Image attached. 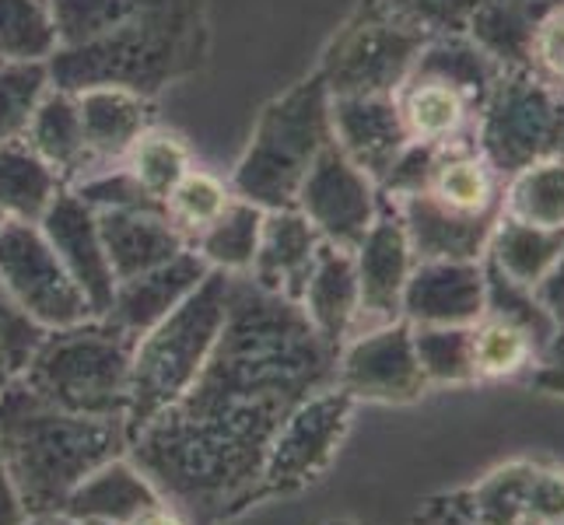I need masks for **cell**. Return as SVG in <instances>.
I'll use <instances>...</instances> for the list:
<instances>
[{
    "instance_id": "obj_1",
    "label": "cell",
    "mask_w": 564,
    "mask_h": 525,
    "mask_svg": "<svg viewBox=\"0 0 564 525\" xmlns=\"http://www.w3.org/2000/svg\"><path fill=\"white\" fill-rule=\"evenodd\" d=\"M337 354L299 302L270 295L249 274L228 277L225 326L204 372L130 435L127 452L189 525L239 518L281 420L337 385Z\"/></svg>"
},
{
    "instance_id": "obj_2",
    "label": "cell",
    "mask_w": 564,
    "mask_h": 525,
    "mask_svg": "<svg viewBox=\"0 0 564 525\" xmlns=\"http://www.w3.org/2000/svg\"><path fill=\"white\" fill-rule=\"evenodd\" d=\"M207 53V0H138L112 35L91 46L56 50L46 67L50 85L70 95L109 85L154 102L165 88L204 70Z\"/></svg>"
},
{
    "instance_id": "obj_3",
    "label": "cell",
    "mask_w": 564,
    "mask_h": 525,
    "mask_svg": "<svg viewBox=\"0 0 564 525\" xmlns=\"http://www.w3.org/2000/svg\"><path fill=\"white\" fill-rule=\"evenodd\" d=\"M127 449L130 435L123 420L61 411L22 379L0 393V456L25 515H64L77 483Z\"/></svg>"
},
{
    "instance_id": "obj_4",
    "label": "cell",
    "mask_w": 564,
    "mask_h": 525,
    "mask_svg": "<svg viewBox=\"0 0 564 525\" xmlns=\"http://www.w3.org/2000/svg\"><path fill=\"white\" fill-rule=\"evenodd\" d=\"M329 102L334 99H329L319 70L302 77L274 102H267L236 172H231V193L263 210L295 207L308 168L334 141Z\"/></svg>"
},
{
    "instance_id": "obj_5",
    "label": "cell",
    "mask_w": 564,
    "mask_h": 525,
    "mask_svg": "<svg viewBox=\"0 0 564 525\" xmlns=\"http://www.w3.org/2000/svg\"><path fill=\"white\" fill-rule=\"evenodd\" d=\"M228 308V274L210 270L204 284L133 343L127 389V435L165 414L197 382L210 358Z\"/></svg>"
},
{
    "instance_id": "obj_6",
    "label": "cell",
    "mask_w": 564,
    "mask_h": 525,
    "mask_svg": "<svg viewBox=\"0 0 564 525\" xmlns=\"http://www.w3.org/2000/svg\"><path fill=\"white\" fill-rule=\"evenodd\" d=\"M133 343L138 340L102 316L46 329L18 379L61 411L123 420Z\"/></svg>"
},
{
    "instance_id": "obj_7",
    "label": "cell",
    "mask_w": 564,
    "mask_h": 525,
    "mask_svg": "<svg viewBox=\"0 0 564 525\" xmlns=\"http://www.w3.org/2000/svg\"><path fill=\"white\" fill-rule=\"evenodd\" d=\"M427 32L406 25L403 18L382 11L372 0H361L344 29L329 39L319 61V77L329 99L344 95H397L414 70L427 43Z\"/></svg>"
},
{
    "instance_id": "obj_8",
    "label": "cell",
    "mask_w": 564,
    "mask_h": 525,
    "mask_svg": "<svg viewBox=\"0 0 564 525\" xmlns=\"http://www.w3.org/2000/svg\"><path fill=\"white\" fill-rule=\"evenodd\" d=\"M355 406L358 403L337 385L319 389V393L302 400L281 420L274 441H270L260 480L249 497V512L267 501L299 497L313 483H319L344 449Z\"/></svg>"
},
{
    "instance_id": "obj_9",
    "label": "cell",
    "mask_w": 564,
    "mask_h": 525,
    "mask_svg": "<svg viewBox=\"0 0 564 525\" xmlns=\"http://www.w3.org/2000/svg\"><path fill=\"white\" fill-rule=\"evenodd\" d=\"M477 147L501 179L564 154V99L527 70H501L477 120Z\"/></svg>"
},
{
    "instance_id": "obj_10",
    "label": "cell",
    "mask_w": 564,
    "mask_h": 525,
    "mask_svg": "<svg viewBox=\"0 0 564 525\" xmlns=\"http://www.w3.org/2000/svg\"><path fill=\"white\" fill-rule=\"evenodd\" d=\"M0 281L43 329L77 326L95 316L85 291L56 260L39 225H0Z\"/></svg>"
},
{
    "instance_id": "obj_11",
    "label": "cell",
    "mask_w": 564,
    "mask_h": 525,
    "mask_svg": "<svg viewBox=\"0 0 564 525\" xmlns=\"http://www.w3.org/2000/svg\"><path fill=\"white\" fill-rule=\"evenodd\" d=\"M337 389L355 403H417L432 385L417 364L411 322L397 319L347 340L337 354Z\"/></svg>"
},
{
    "instance_id": "obj_12",
    "label": "cell",
    "mask_w": 564,
    "mask_h": 525,
    "mask_svg": "<svg viewBox=\"0 0 564 525\" xmlns=\"http://www.w3.org/2000/svg\"><path fill=\"white\" fill-rule=\"evenodd\" d=\"M295 207L308 218L323 242L355 252L379 218V186L329 141L308 168Z\"/></svg>"
},
{
    "instance_id": "obj_13",
    "label": "cell",
    "mask_w": 564,
    "mask_h": 525,
    "mask_svg": "<svg viewBox=\"0 0 564 525\" xmlns=\"http://www.w3.org/2000/svg\"><path fill=\"white\" fill-rule=\"evenodd\" d=\"M459 494L484 525H557L564 518V470L547 462H501Z\"/></svg>"
},
{
    "instance_id": "obj_14",
    "label": "cell",
    "mask_w": 564,
    "mask_h": 525,
    "mask_svg": "<svg viewBox=\"0 0 564 525\" xmlns=\"http://www.w3.org/2000/svg\"><path fill=\"white\" fill-rule=\"evenodd\" d=\"M414 263H417L414 249H411V239H406V228L400 221L397 207L386 197H379V218L368 228L361 245L355 249L358 291H361L355 337L365 333V329H379L400 319L403 287L411 281Z\"/></svg>"
},
{
    "instance_id": "obj_15",
    "label": "cell",
    "mask_w": 564,
    "mask_h": 525,
    "mask_svg": "<svg viewBox=\"0 0 564 525\" xmlns=\"http://www.w3.org/2000/svg\"><path fill=\"white\" fill-rule=\"evenodd\" d=\"M39 231L46 236L50 249L56 252V260L64 263L67 274L74 277V284L85 291L91 313L102 316L112 302L116 277H112V266H109L106 245H102L99 214L77 197L74 189H64L43 214Z\"/></svg>"
},
{
    "instance_id": "obj_16",
    "label": "cell",
    "mask_w": 564,
    "mask_h": 525,
    "mask_svg": "<svg viewBox=\"0 0 564 525\" xmlns=\"http://www.w3.org/2000/svg\"><path fill=\"white\" fill-rule=\"evenodd\" d=\"M488 313L480 260H417L403 287L400 319L411 326H474Z\"/></svg>"
},
{
    "instance_id": "obj_17",
    "label": "cell",
    "mask_w": 564,
    "mask_h": 525,
    "mask_svg": "<svg viewBox=\"0 0 564 525\" xmlns=\"http://www.w3.org/2000/svg\"><path fill=\"white\" fill-rule=\"evenodd\" d=\"M334 141L376 186L411 147L393 95H344L329 102Z\"/></svg>"
},
{
    "instance_id": "obj_18",
    "label": "cell",
    "mask_w": 564,
    "mask_h": 525,
    "mask_svg": "<svg viewBox=\"0 0 564 525\" xmlns=\"http://www.w3.org/2000/svg\"><path fill=\"white\" fill-rule=\"evenodd\" d=\"M207 274L210 266L193 249H186L169 263L151 266L138 277L116 281L112 302L102 313V319H109L116 329H123V333L138 340L151 326H159L169 313H176L193 291L204 284Z\"/></svg>"
},
{
    "instance_id": "obj_19",
    "label": "cell",
    "mask_w": 564,
    "mask_h": 525,
    "mask_svg": "<svg viewBox=\"0 0 564 525\" xmlns=\"http://www.w3.org/2000/svg\"><path fill=\"white\" fill-rule=\"evenodd\" d=\"M319 245L323 236L308 225V218L299 207L267 210L249 277L263 291H270V295L299 302L308 274H313V263L319 256Z\"/></svg>"
},
{
    "instance_id": "obj_20",
    "label": "cell",
    "mask_w": 564,
    "mask_h": 525,
    "mask_svg": "<svg viewBox=\"0 0 564 525\" xmlns=\"http://www.w3.org/2000/svg\"><path fill=\"white\" fill-rule=\"evenodd\" d=\"M393 99L411 144L438 147V144L477 138L480 106L438 74L411 70Z\"/></svg>"
},
{
    "instance_id": "obj_21",
    "label": "cell",
    "mask_w": 564,
    "mask_h": 525,
    "mask_svg": "<svg viewBox=\"0 0 564 525\" xmlns=\"http://www.w3.org/2000/svg\"><path fill=\"white\" fill-rule=\"evenodd\" d=\"M165 497L154 488V480L130 459V452L102 462L99 470H91L77 488L70 491L64 515L74 525H130L144 512L159 508Z\"/></svg>"
},
{
    "instance_id": "obj_22",
    "label": "cell",
    "mask_w": 564,
    "mask_h": 525,
    "mask_svg": "<svg viewBox=\"0 0 564 525\" xmlns=\"http://www.w3.org/2000/svg\"><path fill=\"white\" fill-rule=\"evenodd\" d=\"M299 305L316 333L334 350H340L351 340L358 326V308H361L355 252L323 242Z\"/></svg>"
},
{
    "instance_id": "obj_23",
    "label": "cell",
    "mask_w": 564,
    "mask_h": 525,
    "mask_svg": "<svg viewBox=\"0 0 564 525\" xmlns=\"http://www.w3.org/2000/svg\"><path fill=\"white\" fill-rule=\"evenodd\" d=\"M116 281L138 277L189 249L165 210H95Z\"/></svg>"
},
{
    "instance_id": "obj_24",
    "label": "cell",
    "mask_w": 564,
    "mask_h": 525,
    "mask_svg": "<svg viewBox=\"0 0 564 525\" xmlns=\"http://www.w3.org/2000/svg\"><path fill=\"white\" fill-rule=\"evenodd\" d=\"M77 109H82L91 172L120 165L133 141L154 127V102L127 88H85L77 91Z\"/></svg>"
},
{
    "instance_id": "obj_25",
    "label": "cell",
    "mask_w": 564,
    "mask_h": 525,
    "mask_svg": "<svg viewBox=\"0 0 564 525\" xmlns=\"http://www.w3.org/2000/svg\"><path fill=\"white\" fill-rule=\"evenodd\" d=\"M39 158H43L70 189L91 175V158L85 144V127H82V109H77V95L50 88L43 102L35 106L32 123L22 138Z\"/></svg>"
},
{
    "instance_id": "obj_26",
    "label": "cell",
    "mask_w": 564,
    "mask_h": 525,
    "mask_svg": "<svg viewBox=\"0 0 564 525\" xmlns=\"http://www.w3.org/2000/svg\"><path fill=\"white\" fill-rule=\"evenodd\" d=\"M67 186L25 141L0 147V218L39 225Z\"/></svg>"
},
{
    "instance_id": "obj_27",
    "label": "cell",
    "mask_w": 564,
    "mask_h": 525,
    "mask_svg": "<svg viewBox=\"0 0 564 525\" xmlns=\"http://www.w3.org/2000/svg\"><path fill=\"white\" fill-rule=\"evenodd\" d=\"M263 218H267L263 207L249 204L242 197H231L218 218L193 236L189 249L197 252L210 270H221L228 277L249 274L252 260H257Z\"/></svg>"
},
{
    "instance_id": "obj_28",
    "label": "cell",
    "mask_w": 564,
    "mask_h": 525,
    "mask_svg": "<svg viewBox=\"0 0 564 525\" xmlns=\"http://www.w3.org/2000/svg\"><path fill=\"white\" fill-rule=\"evenodd\" d=\"M561 252H564V228H536V225H522L501 214L484 260L495 263L501 274H509L512 281L536 287Z\"/></svg>"
},
{
    "instance_id": "obj_29",
    "label": "cell",
    "mask_w": 564,
    "mask_h": 525,
    "mask_svg": "<svg viewBox=\"0 0 564 525\" xmlns=\"http://www.w3.org/2000/svg\"><path fill=\"white\" fill-rule=\"evenodd\" d=\"M501 214L536 228H564V154L509 175Z\"/></svg>"
},
{
    "instance_id": "obj_30",
    "label": "cell",
    "mask_w": 564,
    "mask_h": 525,
    "mask_svg": "<svg viewBox=\"0 0 564 525\" xmlns=\"http://www.w3.org/2000/svg\"><path fill=\"white\" fill-rule=\"evenodd\" d=\"M123 165L133 179L144 186L148 197L165 204V197L176 189V183L193 168V154L176 130L148 127L141 138L133 141V147L127 151Z\"/></svg>"
},
{
    "instance_id": "obj_31",
    "label": "cell",
    "mask_w": 564,
    "mask_h": 525,
    "mask_svg": "<svg viewBox=\"0 0 564 525\" xmlns=\"http://www.w3.org/2000/svg\"><path fill=\"white\" fill-rule=\"evenodd\" d=\"M540 361L536 340L516 322H505L498 316L484 313L480 322H474V379L477 382H495V379H512L527 372Z\"/></svg>"
},
{
    "instance_id": "obj_32",
    "label": "cell",
    "mask_w": 564,
    "mask_h": 525,
    "mask_svg": "<svg viewBox=\"0 0 564 525\" xmlns=\"http://www.w3.org/2000/svg\"><path fill=\"white\" fill-rule=\"evenodd\" d=\"M427 385H474V326H411Z\"/></svg>"
},
{
    "instance_id": "obj_33",
    "label": "cell",
    "mask_w": 564,
    "mask_h": 525,
    "mask_svg": "<svg viewBox=\"0 0 564 525\" xmlns=\"http://www.w3.org/2000/svg\"><path fill=\"white\" fill-rule=\"evenodd\" d=\"M56 29L46 0H0V64H46Z\"/></svg>"
},
{
    "instance_id": "obj_34",
    "label": "cell",
    "mask_w": 564,
    "mask_h": 525,
    "mask_svg": "<svg viewBox=\"0 0 564 525\" xmlns=\"http://www.w3.org/2000/svg\"><path fill=\"white\" fill-rule=\"evenodd\" d=\"M46 8L56 29V50H77L112 35L138 0H46Z\"/></svg>"
},
{
    "instance_id": "obj_35",
    "label": "cell",
    "mask_w": 564,
    "mask_h": 525,
    "mask_svg": "<svg viewBox=\"0 0 564 525\" xmlns=\"http://www.w3.org/2000/svg\"><path fill=\"white\" fill-rule=\"evenodd\" d=\"M231 197H236V193H231V186H225L218 175L193 165L176 183V189L165 197V214H169V221L183 231V239L193 242V236L218 218Z\"/></svg>"
},
{
    "instance_id": "obj_36",
    "label": "cell",
    "mask_w": 564,
    "mask_h": 525,
    "mask_svg": "<svg viewBox=\"0 0 564 525\" xmlns=\"http://www.w3.org/2000/svg\"><path fill=\"white\" fill-rule=\"evenodd\" d=\"M50 88L46 64H0V147L25 138L32 112Z\"/></svg>"
},
{
    "instance_id": "obj_37",
    "label": "cell",
    "mask_w": 564,
    "mask_h": 525,
    "mask_svg": "<svg viewBox=\"0 0 564 525\" xmlns=\"http://www.w3.org/2000/svg\"><path fill=\"white\" fill-rule=\"evenodd\" d=\"M372 4L427 35H466L491 0H372Z\"/></svg>"
},
{
    "instance_id": "obj_38",
    "label": "cell",
    "mask_w": 564,
    "mask_h": 525,
    "mask_svg": "<svg viewBox=\"0 0 564 525\" xmlns=\"http://www.w3.org/2000/svg\"><path fill=\"white\" fill-rule=\"evenodd\" d=\"M43 333L46 329L14 302V295L4 287V281H0V354L18 368V375H22V368L29 364L32 350L39 347Z\"/></svg>"
},
{
    "instance_id": "obj_39",
    "label": "cell",
    "mask_w": 564,
    "mask_h": 525,
    "mask_svg": "<svg viewBox=\"0 0 564 525\" xmlns=\"http://www.w3.org/2000/svg\"><path fill=\"white\" fill-rule=\"evenodd\" d=\"M411 525H484L470 508L459 491H445V494H432L417 504V512L411 518Z\"/></svg>"
},
{
    "instance_id": "obj_40",
    "label": "cell",
    "mask_w": 564,
    "mask_h": 525,
    "mask_svg": "<svg viewBox=\"0 0 564 525\" xmlns=\"http://www.w3.org/2000/svg\"><path fill=\"white\" fill-rule=\"evenodd\" d=\"M533 385L551 396H564V326L557 329L551 347L540 354V361L533 368Z\"/></svg>"
},
{
    "instance_id": "obj_41",
    "label": "cell",
    "mask_w": 564,
    "mask_h": 525,
    "mask_svg": "<svg viewBox=\"0 0 564 525\" xmlns=\"http://www.w3.org/2000/svg\"><path fill=\"white\" fill-rule=\"evenodd\" d=\"M533 298L540 302L543 313H547L561 329L564 326V252L554 260V266L547 270V274L540 277V284L533 287Z\"/></svg>"
},
{
    "instance_id": "obj_42",
    "label": "cell",
    "mask_w": 564,
    "mask_h": 525,
    "mask_svg": "<svg viewBox=\"0 0 564 525\" xmlns=\"http://www.w3.org/2000/svg\"><path fill=\"white\" fill-rule=\"evenodd\" d=\"M22 522H25L22 497H18L11 473L4 466V456H0V525H22Z\"/></svg>"
},
{
    "instance_id": "obj_43",
    "label": "cell",
    "mask_w": 564,
    "mask_h": 525,
    "mask_svg": "<svg viewBox=\"0 0 564 525\" xmlns=\"http://www.w3.org/2000/svg\"><path fill=\"white\" fill-rule=\"evenodd\" d=\"M130 525H189V522H186V515H183V512L176 508V504L162 501L159 508L144 512L141 518H133Z\"/></svg>"
},
{
    "instance_id": "obj_44",
    "label": "cell",
    "mask_w": 564,
    "mask_h": 525,
    "mask_svg": "<svg viewBox=\"0 0 564 525\" xmlns=\"http://www.w3.org/2000/svg\"><path fill=\"white\" fill-rule=\"evenodd\" d=\"M22 525H74V522L61 512H46V515H25Z\"/></svg>"
},
{
    "instance_id": "obj_45",
    "label": "cell",
    "mask_w": 564,
    "mask_h": 525,
    "mask_svg": "<svg viewBox=\"0 0 564 525\" xmlns=\"http://www.w3.org/2000/svg\"><path fill=\"white\" fill-rule=\"evenodd\" d=\"M14 379H18V368H14L4 354H0V393H4V389H8Z\"/></svg>"
},
{
    "instance_id": "obj_46",
    "label": "cell",
    "mask_w": 564,
    "mask_h": 525,
    "mask_svg": "<svg viewBox=\"0 0 564 525\" xmlns=\"http://www.w3.org/2000/svg\"><path fill=\"white\" fill-rule=\"evenodd\" d=\"M323 525H358V522H351V518H329V522H323Z\"/></svg>"
},
{
    "instance_id": "obj_47",
    "label": "cell",
    "mask_w": 564,
    "mask_h": 525,
    "mask_svg": "<svg viewBox=\"0 0 564 525\" xmlns=\"http://www.w3.org/2000/svg\"><path fill=\"white\" fill-rule=\"evenodd\" d=\"M91 525H106V522H91Z\"/></svg>"
},
{
    "instance_id": "obj_48",
    "label": "cell",
    "mask_w": 564,
    "mask_h": 525,
    "mask_svg": "<svg viewBox=\"0 0 564 525\" xmlns=\"http://www.w3.org/2000/svg\"><path fill=\"white\" fill-rule=\"evenodd\" d=\"M557 525H564V518H561V522H557Z\"/></svg>"
},
{
    "instance_id": "obj_49",
    "label": "cell",
    "mask_w": 564,
    "mask_h": 525,
    "mask_svg": "<svg viewBox=\"0 0 564 525\" xmlns=\"http://www.w3.org/2000/svg\"><path fill=\"white\" fill-rule=\"evenodd\" d=\"M0 225H4V218H0Z\"/></svg>"
},
{
    "instance_id": "obj_50",
    "label": "cell",
    "mask_w": 564,
    "mask_h": 525,
    "mask_svg": "<svg viewBox=\"0 0 564 525\" xmlns=\"http://www.w3.org/2000/svg\"><path fill=\"white\" fill-rule=\"evenodd\" d=\"M561 99H564V91H561Z\"/></svg>"
}]
</instances>
